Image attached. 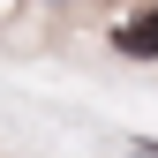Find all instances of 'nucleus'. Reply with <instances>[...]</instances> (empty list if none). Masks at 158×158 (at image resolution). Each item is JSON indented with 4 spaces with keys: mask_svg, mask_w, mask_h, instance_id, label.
Instances as JSON below:
<instances>
[{
    "mask_svg": "<svg viewBox=\"0 0 158 158\" xmlns=\"http://www.w3.org/2000/svg\"><path fill=\"white\" fill-rule=\"evenodd\" d=\"M113 45H121L128 60H151V53H158V8L151 15H128V23L113 30Z\"/></svg>",
    "mask_w": 158,
    "mask_h": 158,
    "instance_id": "obj_1",
    "label": "nucleus"
}]
</instances>
